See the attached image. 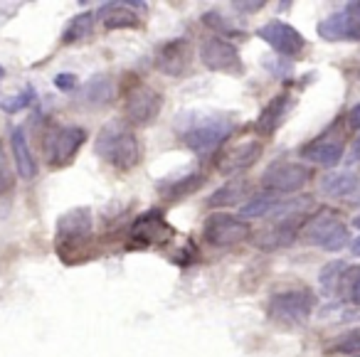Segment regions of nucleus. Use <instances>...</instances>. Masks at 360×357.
Returning <instances> with one entry per match:
<instances>
[{
    "label": "nucleus",
    "instance_id": "4c0bfd02",
    "mask_svg": "<svg viewBox=\"0 0 360 357\" xmlns=\"http://www.w3.org/2000/svg\"><path fill=\"white\" fill-rule=\"evenodd\" d=\"M355 158H360V134H358V138H355V143H353V160Z\"/></svg>",
    "mask_w": 360,
    "mask_h": 357
},
{
    "label": "nucleus",
    "instance_id": "e433bc0d",
    "mask_svg": "<svg viewBox=\"0 0 360 357\" xmlns=\"http://www.w3.org/2000/svg\"><path fill=\"white\" fill-rule=\"evenodd\" d=\"M350 254H353V257H360V237L355 239L353 244H350Z\"/></svg>",
    "mask_w": 360,
    "mask_h": 357
},
{
    "label": "nucleus",
    "instance_id": "ea45409f",
    "mask_svg": "<svg viewBox=\"0 0 360 357\" xmlns=\"http://www.w3.org/2000/svg\"><path fill=\"white\" fill-rule=\"evenodd\" d=\"M3 77H6V67H0V79H3Z\"/></svg>",
    "mask_w": 360,
    "mask_h": 357
},
{
    "label": "nucleus",
    "instance_id": "6e6552de",
    "mask_svg": "<svg viewBox=\"0 0 360 357\" xmlns=\"http://www.w3.org/2000/svg\"><path fill=\"white\" fill-rule=\"evenodd\" d=\"M163 109V94L148 84H134L124 91V116L134 126H148Z\"/></svg>",
    "mask_w": 360,
    "mask_h": 357
},
{
    "label": "nucleus",
    "instance_id": "9d476101",
    "mask_svg": "<svg viewBox=\"0 0 360 357\" xmlns=\"http://www.w3.org/2000/svg\"><path fill=\"white\" fill-rule=\"evenodd\" d=\"M343 153H345V134H343V126L338 124H333L328 131L316 136L314 141H309L301 148V158L314 165H321V168L338 165L343 160Z\"/></svg>",
    "mask_w": 360,
    "mask_h": 357
},
{
    "label": "nucleus",
    "instance_id": "cd10ccee",
    "mask_svg": "<svg viewBox=\"0 0 360 357\" xmlns=\"http://www.w3.org/2000/svg\"><path fill=\"white\" fill-rule=\"evenodd\" d=\"M343 271H345V261H330V264H326V266L321 268L319 283H321V291H323L326 296H333V293L338 291Z\"/></svg>",
    "mask_w": 360,
    "mask_h": 357
},
{
    "label": "nucleus",
    "instance_id": "2eb2a0df",
    "mask_svg": "<svg viewBox=\"0 0 360 357\" xmlns=\"http://www.w3.org/2000/svg\"><path fill=\"white\" fill-rule=\"evenodd\" d=\"M153 65L165 77H183L193 65V45L186 37L168 40L155 50Z\"/></svg>",
    "mask_w": 360,
    "mask_h": 357
},
{
    "label": "nucleus",
    "instance_id": "f704fd0d",
    "mask_svg": "<svg viewBox=\"0 0 360 357\" xmlns=\"http://www.w3.org/2000/svg\"><path fill=\"white\" fill-rule=\"evenodd\" d=\"M264 6H266L264 0H252V3H242V0H235V3H232V8H237L240 13H259Z\"/></svg>",
    "mask_w": 360,
    "mask_h": 357
},
{
    "label": "nucleus",
    "instance_id": "f03ea898",
    "mask_svg": "<svg viewBox=\"0 0 360 357\" xmlns=\"http://www.w3.org/2000/svg\"><path fill=\"white\" fill-rule=\"evenodd\" d=\"M91 209L89 207H75L67 209L60 219H57V254L65 264L75 266L89 259V254L84 252L86 247H91Z\"/></svg>",
    "mask_w": 360,
    "mask_h": 357
},
{
    "label": "nucleus",
    "instance_id": "aec40b11",
    "mask_svg": "<svg viewBox=\"0 0 360 357\" xmlns=\"http://www.w3.org/2000/svg\"><path fill=\"white\" fill-rule=\"evenodd\" d=\"M11 148H13V158H15L18 165V175L22 180H32L37 175V163L32 158L30 143H27V134L22 126H15L11 131Z\"/></svg>",
    "mask_w": 360,
    "mask_h": 357
},
{
    "label": "nucleus",
    "instance_id": "a211bd4d",
    "mask_svg": "<svg viewBox=\"0 0 360 357\" xmlns=\"http://www.w3.org/2000/svg\"><path fill=\"white\" fill-rule=\"evenodd\" d=\"M291 106H294V96L289 94V91H281V94H276L274 99L269 101V104L262 109L259 119H257L255 129L257 134L262 136V138H269V136H274L276 131H279V126L284 124V119L291 114Z\"/></svg>",
    "mask_w": 360,
    "mask_h": 357
},
{
    "label": "nucleus",
    "instance_id": "20e7f679",
    "mask_svg": "<svg viewBox=\"0 0 360 357\" xmlns=\"http://www.w3.org/2000/svg\"><path fill=\"white\" fill-rule=\"evenodd\" d=\"M314 308H316V293L311 288L294 286L271 293L269 301H266V318L274 325L299 327L304 323H309Z\"/></svg>",
    "mask_w": 360,
    "mask_h": 357
},
{
    "label": "nucleus",
    "instance_id": "dca6fc26",
    "mask_svg": "<svg viewBox=\"0 0 360 357\" xmlns=\"http://www.w3.org/2000/svg\"><path fill=\"white\" fill-rule=\"evenodd\" d=\"M306 214H286V217H279L271 227L262 229L255 237V244L264 252H276V249H286L296 242L299 232L306 224Z\"/></svg>",
    "mask_w": 360,
    "mask_h": 357
},
{
    "label": "nucleus",
    "instance_id": "423d86ee",
    "mask_svg": "<svg viewBox=\"0 0 360 357\" xmlns=\"http://www.w3.org/2000/svg\"><path fill=\"white\" fill-rule=\"evenodd\" d=\"M314 170L304 163H294V160H274L269 168L262 173V188L264 193H299L304 185L311 183Z\"/></svg>",
    "mask_w": 360,
    "mask_h": 357
},
{
    "label": "nucleus",
    "instance_id": "58836bf2",
    "mask_svg": "<svg viewBox=\"0 0 360 357\" xmlns=\"http://www.w3.org/2000/svg\"><path fill=\"white\" fill-rule=\"evenodd\" d=\"M350 224H353V227H358V229H360V214H355V217H353V222H350Z\"/></svg>",
    "mask_w": 360,
    "mask_h": 357
},
{
    "label": "nucleus",
    "instance_id": "7c9ffc66",
    "mask_svg": "<svg viewBox=\"0 0 360 357\" xmlns=\"http://www.w3.org/2000/svg\"><path fill=\"white\" fill-rule=\"evenodd\" d=\"M202 22H205L207 27H212V30L222 32V35H242V30L232 27L220 13H205V15H202Z\"/></svg>",
    "mask_w": 360,
    "mask_h": 357
},
{
    "label": "nucleus",
    "instance_id": "ddd939ff",
    "mask_svg": "<svg viewBox=\"0 0 360 357\" xmlns=\"http://www.w3.org/2000/svg\"><path fill=\"white\" fill-rule=\"evenodd\" d=\"M316 32L326 42H360V0L321 20Z\"/></svg>",
    "mask_w": 360,
    "mask_h": 357
},
{
    "label": "nucleus",
    "instance_id": "2f4dec72",
    "mask_svg": "<svg viewBox=\"0 0 360 357\" xmlns=\"http://www.w3.org/2000/svg\"><path fill=\"white\" fill-rule=\"evenodd\" d=\"M13 185H15V175H13L11 165H8L6 150H3V143H0V195L11 193Z\"/></svg>",
    "mask_w": 360,
    "mask_h": 357
},
{
    "label": "nucleus",
    "instance_id": "b1692460",
    "mask_svg": "<svg viewBox=\"0 0 360 357\" xmlns=\"http://www.w3.org/2000/svg\"><path fill=\"white\" fill-rule=\"evenodd\" d=\"M202 183H205V173H188L180 180L158 185V193L163 200H170V202H173V200H180V197H186V195L195 193V190H200Z\"/></svg>",
    "mask_w": 360,
    "mask_h": 357
},
{
    "label": "nucleus",
    "instance_id": "72a5a7b5",
    "mask_svg": "<svg viewBox=\"0 0 360 357\" xmlns=\"http://www.w3.org/2000/svg\"><path fill=\"white\" fill-rule=\"evenodd\" d=\"M55 86L60 91H75L77 86H79V82H77V77L70 74V72H62V74L55 77Z\"/></svg>",
    "mask_w": 360,
    "mask_h": 357
},
{
    "label": "nucleus",
    "instance_id": "7ed1b4c3",
    "mask_svg": "<svg viewBox=\"0 0 360 357\" xmlns=\"http://www.w3.org/2000/svg\"><path fill=\"white\" fill-rule=\"evenodd\" d=\"M96 153L116 170H134L143 158L136 134L124 121H109L96 136Z\"/></svg>",
    "mask_w": 360,
    "mask_h": 357
},
{
    "label": "nucleus",
    "instance_id": "4be33fe9",
    "mask_svg": "<svg viewBox=\"0 0 360 357\" xmlns=\"http://www.w3.org/2000/svg\"><path fill=\"white\" fill-rule=\"evenodd\" d=\"M358 190H360V180L355 173H328L321 180V193L330 200L355 197Z\"/></svg>",
    "mask_w": 360,
    "mask_h": 357
},
{
    "label": "nucleus",
    "instance_id": "f3484780",
    "mask_svg": "<svg viewBox=\"0 0 360 357\" xmlns=\"http://www.w3.org/2000/svg\"><path fill=\"white\" fill-rule=\"evenodd\" d=\"M262 153H264L262 141H242V143L227 145L225 150H220L215 163L222 175H235V173H242V170L252 168V165L262 158Z\"/></svg>",
    "mask_w": 360,
    "mask_h": 357
},
{
    "label": "nucleus",
    "instance_id": "a19ab883",
    "mask_svg": "<svg viewBox=\"0 0 360 357\" xmlns=\"http://www.w3.org/2000/svg\"><path fill=\"white\" fill-rule=\"evenodd\" d=\"M355 357H360V355H355Z\"/></svg>",
    "mask_w": 360,
    "mask_h": 357
},
{
    "label": "nucleus",
    "instance_id": "39448f33",
    "mask_svg": "<svg viewBox=\"0 0 360 357\" xmlns=\"http://www.w3.org/2000/svg\"><path fill=\"white\" fill-rule=\"evenodd\" d=\"M301 239L311 247L335 254L343 252L350 244V229L333 209H319L314 217L306 219L304 229H301Z\"/></svg>",
    "mask_w": 360,
    "mask_h": 357
},
{
    "label": "nucleus",
    "instance_id": "a878e982",
    "mask_svg": "<svg viewBox=\"0 0 360 357\" xmlns=\"http://www.w3.org/2000/svg\"><path fill=\"white\" fill-rule=\"evenodd\" d=\"M94 32V15L91 13H79L75 15L70 22H67L65 32H62V42L65 45H75V42H82Z\"/></svg>",
    "mask_w": 360,
    "mask_h": 357
},
{
    "label": "nucleus",
    "instance_id": "c756f323",
    "mask_svg": "<svg viewBox=\"0 0 360 357\" xmlns=\"http://www.w3.org/2000/svg\"><path fill=\"white\" fill-rule=\"evenodd\" d=\"M338 288L355 303V306H360V266H345Z\"/></svg>",
    "mask_w": 360,
    "mask_h": 357
},
{
    "label": "nucleus",
    "instance_id": "1a4fd4ad",
    "mask_svg": "<svg viewBox=\"0 0 360 357\" xmlns=\"http://www.w3.org/2000/svg\"><path fill=\"white\" fill-rule=\"evenodd\" d=\"M86 141V129L82 126H62V129H52L45 138L47 148V163L52 168H67L72 160L77 158L79 148Z\"/></svg>",
    "mask_w": 360,
    "mask_h": 357
},
{
    "label": "nucleus",
    "instance_id": "0eeeda50",
    "mask_svg": "<svg viewBox=\"0 0 360 357\" xmlns=\"http://www.w3.org/2000/svg\"><path fill=\"white\" fill-rule=\"evenodd\" d=\"M200 62L210 72H220V74L230 77L245 74V62H242L240 50L235 47V42L220 35H210L200 42Z\"/></svg>",
    "mask_w": 360,
    "mask_h": 357
},
{
    "label": "nucleus",
    "instance_id": "9b49d317",
    "mask_svg": "<svg viewBox=\"0 0 360 357\" xmlns=\"http://www.w3.org/2000/svg\"><path fill=\"white\" fill-rule=\"evenodd\" d=\"M252 229L245 219L235 217V214L227 212H215L205 219V227H202V237L210 247H235L242 244L245 239H250Z\"/></svg>",
    "mask_w": 360,
    "mask_h": 357
},
{
    "label": "nucleus",
    "instance_id": "c9c22d12",
    "mask_svg": "<svg viewBox=\"0 0 360 357\" xmlns=\"http://www.w3.org/2000/svg\"><path fill=\"white\" fill-rule=\"evenodd\" d=\"M345 124H348L350 131H360V104H355L353 109L348 111V116H345Z\"/></svg>",
    "mask_w": 360,
    "mask_h": 357
},
{
    "label": "nucleus",
    "instance_id": "4468645a",
    "mask_svg": "<svg viewBox=\"0 0 360 357\" xmlns=\"http://www.w3.org/2000/svg\"><path fill=\"white\" fill-rule=\"evenodd\" d=\"M257 37L264 40L266 45H269L279 57H284V60L304 55V50L309 47L306 45V37L301 35L294 25L281 22V20H269L266 25H262L259 30H257Z\"/></svg>",
    "mask_w": 360,
    "mask_h": 357
},
{
    "label": "nucleus",
    "instance_id": "473e14b6",
    "mask_svg": "<svg viewBox=\"0 0 360 357\" xmlns=\"http://www.w3.org/2000/svg\"><path fill=\"white\" fill-rule=\"evenodd\" d=\"M266 70L271 72L274 77H279V79H286V77H291V65H289V60H271V62H266Z\"/></svg>",
    "mask_w": 360,
    "mask_h": 357
},
{
    "label": "nucleus",
    "instance_id": "393cba45",
    "mask_svg": "<svg viewBox=\"0 0 360 357\" xmlns=\"http://www.w3.org/2000/svg\"><path fill=\"white\" fill-rule=\"evenodd\" d=\"M281 202H284V200L276 193H259L242 205L240 219H257V217H266V214H274Z\"/></svg>",
    "mask_w": 360,
    "mask_h": 357
},
{
    "label": "nucleus",
    "instance_id": "6ab92c4d",
    "mask_svg": "<svg viewBox=\"0 0 360 357\" xmlns=\"http://www.w3.org/2000/svg\"><path fill=\"white\" fill-rule=\"evenodd\" d=\"M96 15L106 30H136V27H141V18L136 15L129 3H101Z\"/></svg>",
    "mask_w": 360,
    "mask_h": 357
},
{
    "label": "nucleus",
    "instance_id": "c85d7f7f",
    "mask_svg": "<svg viewBox=\"0 0 360 357\" xmlns=\"http://www.w3.org/2000/svg\"><path fill=\"white\" fill-rule=\"evenodd\" d=\"M37 101V94L30 84L25 86L22 91H18L15 96H8V99H0V109L6 111V114H18V111L27 109Z\"/></svg>",
    "mask_w": 360,
    "mask_h": 357
},
{
    "label": "nucleus",
    "instance_id": "bb28decb",
    "mask_svg": "<svg viewBox=\"0 0 360 357\" xmlns=\"http://www.w3.org/2000/svg\"><path fill=\"white\" fill-rule=\"evenodd\" d=\"M328 352H333V355H360V327H350L343 335L333 337Z\"/></svg>",
    "mask_w": 360,
    "mask_h": 357
},
{
    "label": "nucleus",
    "instance_id": "f8f14e48",
    "mask_svg": "<svg viewBox=\"0 0 360 357\" xmlns=\"http://www.w3.org/2000/svg\"><path fill=\"white\" fill-rule=\"evenodd\" d=\"M173 227L165 222L160 209H148L143 212L129 232V244L136 249H148V247H163L173 239Z\"/></svg>",
    "mask_w": 360,
    "mask_h": 357
},
{
    "label": "nucleus",
    "instance_id": "412c9836",
    "mask_svg": "<svg viewBox=\"0 0 360 357\" xmlns=\"http://www.w3.org/2000/svg\"><path fill=\"white\" fill-rule=\"evenodd\" d=\"M252 193V183L247 178H232L230 183L220 185L215 193L207 197V207L217 209V207H230V205H240L247 202Z\"/></svg>",
    "mask_w": 360,
    "mask_h": 357
},
{
    "label": "nucleus",
    "instance_id": "5701e85b",
    "mask_svg": "<svg viewBox=\"0 0 360 357\" xmlns=\"http://www.w3.org/2000/svg\"><path fill=\"white\" fill-rule=\"evenodd\" d=\"M82 96H84L86 104L91 106H106L116 99V84L109 74H96L91 77L89 82L82 89Z\"/></svg>",
    "mask_w": 360,
    "mask_h": 357
},
{
    "label": "nucleus",
    "instance_id": "f257e3e1",
    "mask_svg": "<svg viewBox=\"0 0 360 357\" xmlns=\"http://www.w3.org/2000/svg\"><path fill=\"white\" fill-rule=\"evenodd\" d=\"M180 141L200 158H210L235 131V121L222 111H188L175 121Z\"/></svg>",
    "mask_w": 360,
    "mask_h": 357
}]
</instances>
